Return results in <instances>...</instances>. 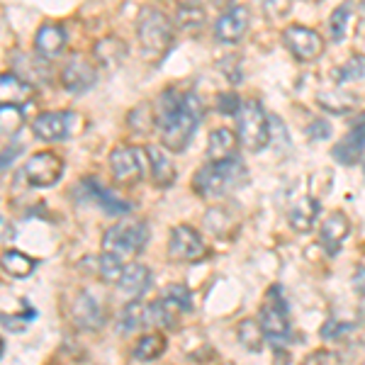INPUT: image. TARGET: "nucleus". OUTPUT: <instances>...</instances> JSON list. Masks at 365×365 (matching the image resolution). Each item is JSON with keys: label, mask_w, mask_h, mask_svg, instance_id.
<instances>
[{"label": "nucleus", "mask_w": 365, "mask_h": 365, "mask_svg": "<svg viewBox=\"0 0 365 365\" xmlns=\"http://www.w3.org/2000/svg\"><path fill=\"white\" fill-rule=\"evenodd\" d=\"M249 22H251V10L246 5H232L215 22V37L225 44L239 42L246 34V29H249Z\"/></svg>", "instance_id": "nucleus-13"}, {"label": "nucleus", "mask_w": 365, "mask_h": 365, "mask_svg": "<svg viewBox=\"0 0 365 365\" xmlns=\"http://www.w3.org/2000/svg\"><path fill=\"white\" fill-rule=\"evenodd\" d=\"M98 73L96 66L88 61L83 54H73L66 61V66L61 68V83L68 93H86L96 86Z\"/></svg>", "instance_id": "nucleus-12"}, {"label": "nucleus", "mask_w": 365, "mask_h": 365, "mask_svg": "<svg viewBox=\"0 0 365 365\" xmlns=\"http://www.w3.org/2000/svg\"><path fill=\"white\" fill-rule=\"evenodd\" d=\"M166 349H168L166 336H161V334H146V336H141L137 341V346L132 349V358L134 361H141V363L158 361Z\"/></svg>", "instance_id": "nucleus-27"}, {"label": "nucleus", "mask_w": 365, "mask_h": 365, "mask_svg": "<svg viewBox=\"0 0 365 365\" xmlns=\"http://www.w3.org/2000/svg\"><path fill=\"white\" fill-rule=\"evenodd\" d=\"M351 232V222L344 212H331L327 220L322 222V232H319V244L329 256H336L344 246L346 237Z\"/></svg>", "instance_id": "nucleus-15"}, {"label": "nucleus", "mask_w": 365, "mask_h": 365, "mask_svg": "<svg viewBox=\"0 0 365 365\" xmlns=\"http://www.w3.org/2000/svg\"><path fill=\"white\" fill-rule=\"evenodd\" d=\"M353 290L361 297H365V268L356 270V275H353Z\"/></svg>", "instance_id": "nucleus-42"}, {"label": "nucleus", "mask_w": 365, "mask_h": 365, "mask_svg": "<svg viewBox=\"0 0 365 365\" xmlns=\"http://www.w3.org/2000/svg\"><path fill=\"white\" fill-rule=\"evenodd\" d=\"M351 13H353V3H351V0H346V3H341L339 8L331 13V17H329L327 27H329V37H331L334 42H344L346 29H349Z\"/></svg>", "instance_id": "nucleus-30"}, {"label": "nucleus", "mask_w": 365, "mask_h": 365, "mask_svg": "<svg viewBox=\"0 0 365 365\" xmlns=\"http://www.w3.org/2000/svg\"><path fill=\"white\" fill-rule=\"evenodd\" d=\"M151 285V270L141 263H129L122 273L120 282H117V292L120 297H125V302H132V299H139L149 290Z\"/></svg>", "instance_id": "nucleus-16"}, {"label": "nucleus", "mask_w": 365, "mask_h": 365, "mask_svg": "<svg viewBox=\"0 0 365 365\" xmlns=\"http://www.w3.org/2000/svg\"><path fill=\"white\" fill-rule=\"evenodd\" d=\"M363 76H365V56H361V54L351 56L349 61L344 63V66L334 71V78H336L339 83H349V81H361Z\"/></svg>", "instance_id": "nucleus-32"}, {"label": "nucleus", "mask_w": 365, "mask_h": 365, "mask_svg": "<svg viewBox=\"0 0 365 365\" xmlns=\"http://www.w3.org/2000/svg\"><path fill=\"white\" fill-rule=\"evenodd\" d=\"M146 161H149L146 149L127 146V144L115 146L113 154H110V170H113V178L120 182V185H137L146 173Z\"/></svg>", "instance_id": "nucleus-8"}, {"label": "nucleus", "mask_w": 365, "mask_h": 365, "mask_svg": "<svg viewBox=\"0 0 365 365\" xmlns=\"http://www.w3.org/2000/svg\"><path fill=\"white\" fill-rule=\"evenodd\" d=\"M146 154H149V168L151 178L158 187H170L175 182V166L170 163L166 151L158 149V146H146Z\"/></svg>", "instance_id": "nucleus-24"}, {"label": "nucleus", "mask_w": 365, "mask_h": 365, "mask_svg": "<svg viewBox=\"0 0 365 365\" xmlns=\"http://www.w3.org/2000/svg\"><path fill=\"white\" fill-rule=\"evenodd\" d=\"M154 115L156 127L161 129L163 146L168 151H182L195 134L205 108L195 93H180L175 88H168L158 96Z\"/></svg>", "instance_id": "nucleus-1"}, {"label": "nucleus", "mask_w": 365, "mask_h": 365, "mask_svg": "<svg viewBox=\"0 0 365 365\" xmlns=\"http://www.w3.org/2000/svg\"><path fill=\"white\" fill-rule=\"evenodd\" d=\"M329 361H331V353H327V351H314L302 365H329Z\"/></svg>", "instance_id": "nucleus-41"}, {"label": "nucleus", "mask_w": 365, "mask_h": 365, "mask_svg": "<svg viewBox=\"0 0 365 365\" xmlns=\"http://www.w3.org/2000/svg\"><path fill=\"white\" fill-rule=\"evenodd\" d=\"M149 241V225L146 222H122V225H115L105 232L103 237V251L113 253L120 261H127V258H134L137 253Z\"/></svg>", "instance_id": "nucleus-5"}, {"label": "nucleus", "mask_w": 365, "mask_h": 365, "mask_svg": "<svg viewBox=\"0 0 365 365\" xmlns=\"http://www.w3.org/2000/svg\"><path fill=\"white\" fill-rule=\"evenodd\" d=\"M263 329V336L273 346H282L290 339V319H287V304L282 299L278 287H270L268 297L261 307V319H258Z\"/></svg>", "instance_id": "nucleus-7"}, {"label": "nucleus", "mask_w": 365, "mask_h": 365, "mask_svg": "<svg viewBox=\"0 0 365 365\" xmlns=\"http://www.w3.org/2000/svg\"><path fill=\"white\" fill-rule=\"evenodd\" d=\"M34 49L44 58L61 56L63 49H66V32L58 25H54V22H46V25L39 27L37 34H34Z\"/></svg>", "instance_id": "nucleus-19"}, {"label": "nucleus", "mask_w": 365, "mask_h": 365, "mask_svg": "<svg viewBox=\"0 0 365 365\" xmlns=\"http://www.w3.org/2000/svg\"><path fill=\"white\" fill-rule=\"evenodd\" d=\"M175 25H178L180 29H185V32H190V34L200 32V27L205 25L202 8H200L197 3H182V5H178V10H175Z\"/></svg>", "instance_id": "nucleus-29"}, {"label": "nucleus", "mask_w": 365, "mask_h": 365, "mask_svg": "<svg viewBox=\"0 0 365 365\" xmlns=\"http://www.w3.org/2000/svg\"><path fill=\"white\" fill-rule=\"evenodd\" d=\"M319 103L322 108L331 110V113H339V115H346L349 110L356 108V98L353 96H346V93H324L319 96Z\"/></svg>", "instance_id": "nucleus-33"}, {"label": "nucleus", "mask_w": 365, "mask_h": 365, "mask_svg": "<svg viewBox=\"0 0 365 365\" xmlns=\"http://www.w3.org/2000/svg\"><path fill=\"white\" fill-rule=\"evenodd\" d=\"M212 3H215L217 8H225V5H229V3H232V0H212Z\"/></svg>", "instance_id": "nucleus-45"}, {"label": "nucleus", "mask_w": 365, "mask_h": 365, "mask_svg": "<svg viewBox=\"0 0 365 365\" xmlns=\"http://www.w3.org/2000/svg\"><path fill=\"white\" fill-rule=\"evenodd\" d=\"M125 261H120L117 256H113V253H105L100 256L98 261V273H100V280L103 282H110V285H117L122 278V273H125Z\"/></svg>", "instance_id": "nucleus-31"}, {"label": "nucleus", "mask_w": 365, "mask_h": 365, "mask_svg": "<svg viewBox=\"0 0 365 365\" xmlns=\"http://www.w3.org/2000/svg\"><path fill=\"white\" fill-rule=\"evenodd\" d=\"M287 220H290V227L299 234H307L314 229L317 220H319V202L314 197L302 195L299 200L292 202L290 212H287Z\"/></svg>", "instance_id": "nucleus-20"}, {"label": "nucleus", "mask_w": 365, "mask_h": 365, "mask_svg": "<svg viewBox=\"0 0 365 365\" xmlns=\"http://www.w3.org/2000/svg\"><path fill=\"white\" fill-rule=\"evenodd\" d=\"M68 113H42L32 122V129L39 139L44 141H58L68 134Z\"/></svg>", "instance_id": "nucleus-21"}, {"label": "nucleus", "mask_w": 365, "mask_h": 365, "mask_svg": "<svg viewBox=\"0 0 365 365\" xmlns=\"http://www.w3.org/2000/svg\"><path fill=\"white\" fill-rule=\"evenodd\" d=\"M239 336H241V344H244L246 349L258 351V349H261V344H263V329H261V324L244 322L239 327Z\"/></svg>", "instance_id": "nucleus-35"}, {"label": "nucleus", "mask_w": 365, "mask_h": 365, "mask_svg": "<svg viewBox=\"0 0 365 365\" xmlns=\"http://www.w3.org/2000/svg\"><path fill=\"white\" fill-rule=\"evenodd\" d=\"M258 5H261L263 13L268 17H273V20L287 15V10H290V0H258Z\"/></svg>", "instance_id": "nucleus-39"}, {"label": "nucleus", "mask_w": 365, "mask_h": 365, "mask_svg": "<svg viewBox=\"0 0 365 365\" xmlns=\"http://www.w3.org/2000/svg\"><path fill=\"white\" fill-rule=\"evenodd\" d=\"M34 88L29 81H22L20 76L15 73H3L0 78V98H3V105H15V108H22L29 98H32Z\"/></svg>", "instance_id": "nucleus-22"}, {"label": "nucleus", "mask_w": 365, "mask_h": 365, "mask_svg": "<svg viewBox=\"0 0 365 365\" xmlns=\"http://www.w3.org/2000/svg\"><path fill=\"white\" fill-rule=\"evenodd\" d=\"M129 125H132L134 132L139 134H149L151 132V125H156V115L151 113L149 105H139L129 113Z\"/></svg>", "instance_id": "nucleus-34"}, {"label": "nucleus", "mask_w": 365, "mask_h": 365, "mask_svg": "<svg viewBox=\"0 0 365 365\" xmlns=\"http://www.w3.org/2000/svg\"><path fill=\"white\" fill-rule=\"evenodd\" d=\"M61 173H63V161L56 154H51V151H39V154L29 156V161L25 166L27 182L34 187L56 185Z\"/></svg>", "instance_id": "nucleus-11"}, {"label": "nucleus", "mask_w": 365, "mask_h": 365, "mask_svg": "<svg viewBox=\"0 0 365 365\" xmlns=\"http://www.w3.org/2000/svg\"><path fill=\"white\" fill-rule=\"evenodd\" d=\"M190 309V290L185 285H168L161 297L149 304V319L163 329H178L180 317Z\"/></svg>", "instance_id": "nucleus-6"}, {"label": "nucleus", "mask_w": 365, "mask_h": 365, "mask_svg": "<svg viewBox=\"0 0 365 365\" xmlns=\"http://www.w3.org/2000/svg\"><path fill=\"white\" fill-rule=\"evenodd\" d=\"M37 268V261L34 258L25 256L22 251H15V249H8L3 253V270L10 275V278H29L32 275V270Z\"/></svg>", "instance_id": "nucleus-28"}, {"label": "nucleus", "mask_w": 365, "mask_h": 365, "mask_svg": "<svg viewBox=\"0 0 365 365\" xmlns=\"http://www.w3.org/2000/svg\"><path fill=\"white\" fill-rule=\"evenodd\" d=\"M307 132H309V137L314 139V141H317V139H329V137H331V127H329V125H327V122H324V120H317V122H312Z\"/></svg>", "instance_id": "nucleus-40"}, {"label": "nucleus", "mask_w": 365, "mask_h": 365, "mask_svg": "<svg viewBox=\"0 0 365 365\" xmlns=\"http://www.w3.org/2000/svg\"><path fill=\"white\" fill-rule=\"evenodd\" d=\"M358 314H361V319L365 322V297H361V304H358Z\"/></svg>", "instance_id": "nucleus-44"}, {"label": "nucleus", "mask_w": 365, "mask_h": 365, "mask_svg": "<svg viewBox=\"0 0 365 365\" xmlns=\"http://www.w3.org/2000/svg\"><path fill=\"white\" fill-rule=\"evenodd\" d=\"M249 180V170L239 158L227 161H210L192 175V187L200 197H225L229 192L239 190Z\"/></svg>", "instance_id": "nucleus-2"}, {"label": "nucleus", "mask_w": 365, "mask_h": 365, "mask_svg": "<svg viewBox=\"0 0 365 365\" xmlns=\"http://www.w3.org/2000/svg\"><path fill=\"white\" fill-rule=\"evenodd\" d=\"M361 25L365 27V0L361 3Z\"/></svg>", "instance_id": "nucleus-46"}, {"label": "nucleus", "mask_w": 365, "mask_h": 365, "mask_svg": "<svg viewBox=\"0 0 365 365\" xmlns=\"http://www.w3.org/2000/svg\"><path fill=\"white\" fill-rule=\"evenodd\" d=\"M0 122H3V134L5 137H13L17 129L22 127V108H15V105H3L0 108Z\"/></svg>", "instance_id": "nucleus-36"}, {"label": "nucleus", "mask_w": 365, "mask_h": 365, "mask_svg": "<svg viewBox=\"0 0 365 365\" xmlns=\"http://www.w3.org/2000/svg\"><path fill=\"white\" fill-rule=\"evenodd\" d=\"M149 307L139 302V299H132V302L125 304V309L120 312V319H117V331L125 336V334H132L137 331L139 327L149 324Z\"/></svg>", "instance_id": "nucleus-26"}, {"label": "nucleus", "mask_w": 365, "mask_h": 365, "mask_svg": "<svg viewBox=\"0 0 365 365\" xmlns=\"http://www.w3.org/2000/svg\"><path fill=\"white\" fill-rule=\"evenodd\" d=\"M71 317H73V322L78 324L81 329H86V331H98L105 324L103 304L86 290H81L73 302H71Z\"/></svg>", "instance_id": "nucleus-14"}, {"label": "nucleus", "mask_w": 365, "mask_h": 365, "mask_svg": "<svg viewBox=\"0 0 365 365\" xmlns=\"http://www.w3.org/2000/svg\"><path fill=\"white\" fill-rule=\"evenodd\" d=\"M93 56H96V61L100 63V66L115 68V66H120V63L125 61L127 44L122 42V39H117V37H105V39H100L96 46H93Z\"/></svg>", "instance_id": "nucleus-25"}, {"label": "nucleus", "mask_w": 365, "mask_h": 365, "mask_svg": "<svg viewBox=\"0 0 365 365\" xmlns=\"http://www.w3.org/2000/svg\"><path fill=\"white\" fill-rule=\"evenodd\" d=\"M137 34H139L141 54L149 58V61H158L168 51V46L173 44V25L156 8H144L139 13Z\"/></svg>", "instance_id": "nucleus-3"}, {"label": "nucleus", "mask_w": 365, "mask_h": 365, "mask_svg": "<svg viewBox=\"0 0 365 365\" xmlns=\"http://www.w3.org/2000/svg\"><path fill=\"white\" fill-rule=\"evenodd\" d=\"M351 331H353V324L339 322V319H327L319 329L322 339H327V341H341V339L349 336Z\"/></svg>", "instance_id": "nucleus-37"}, {"label": "nucleus", "mask_w": 365, "mask_h": 365, "mask_svg": "<svg viewBox=\"0 0 365 365\" xmlns=\"http://www.w3.org/2000/svg\"><path fill=\"white\" fill-rule=\"evenodd\" d=\"M363 151H365V122L353 127L351 132L334 146L331 156L336 158L339 163H344V166H356V163L361 161Z\"/></svg>", "instance_id": "nucleus-17"}, {"label": "nucleus", "mask_w": 365, "mask_h": 365, "mask_svg": "<svg viewBox=\"0 0 365 365\" xmlns=\"http://www.w3.org/2000/svg\"><path fill=\"white\" fill-rule=\"evenodd\" d=\"M237 158V134L232 129H215L207 141V161H227Z\"/></svg>", "instance_id": "nucleus-23"}, {"label": "nucleus", "mask_w": 365, "mask_h": 365, "mask_svg": "<svg viewBox=\"0 0 365 365\" xmlns=\"http://www.w3.org/2000/svg\"><path fill=\"white\" fill-rule=\"evenodd\" d=\"M13 237H15L13 225H10L8 220H3V241H13Z\"/></svg>", "instance_id": "nucleus-43"}, {"label": "nucleus", "mask_w": 365, "mask_h": 365, "mask_svg": "<svg viewBox=\"0 0 365 365\" xmlns=\"http://www.w3.org/2000/svg\"><path fill=\"white\" fill-rule=\"evenodd\" d=\"M237 137L246 151H261L270 141V125L258 100H246L237 115Z\"/></svg>", "instance_id": "nucleus-4"}, {"label": "nucleus", "mask_w": 365, "mask_h": 365, "mask_svg": "<svg viewBox=\"0 0 365 365\" xmlns=\"http://www.w3.org/2000/svg\"><path fill=\"white\" fill-rule=\"evenodd\" d=\"M241 98L237 93H225V96L217 98V110H220L222 115H239L241 110Z\"/></svg>", "instance_id": "nucleus-38"}, {"label": "nucleus", "mask_w": 365, "mask_h": 365, "mask_svg": "<svg viewBox=\"0 0 365 365\" xmlns=\"http://www.w3.org/2000/svg\"><path fill=\"white\" fill-rule=\"evenodd\" d=\"M81 190L86 192V200L96 202L98 207H103L105 212H110V215H125V212H129V202L115 197L113 192H110L108 187H105L103 182L96 180V178L81 180Z\"/></svg>", "instance_id": "nucleus-18"}, {"label": "nucleus", "mask_w": 365, "mask_h": 365, "mask_svg": "<svg viewBox=\"0 0 365 365\" xmlns=\"http://www.w3.org/2000/svg\"><path fill=\"white\" fill-rule=\"evenodd\" d=\"M282 42H285L287 51L297 58V61H314V58L322 56L324 51V39L319 32L302 25H290L282 29Z\"/></svg>", "instance_id": "nucleus-9"}, {"label": "nucleus", "mask_w": 365, "mask_h": 365, "mask_svg": "<svg viewBox=\"0 0 365 365\" xmlns=\"http://www.w3.org/2000/svg\"><path fill=\"white\" fill-rule=\"evenodd\" d=\"M168 256L170 261L178 263H192L197 258L205 256V241L200 237L197 229L187 227V225H178L173 227L168 239Z\"/></svg>", "instance_id": "nucleus-10"}]
</instances>
